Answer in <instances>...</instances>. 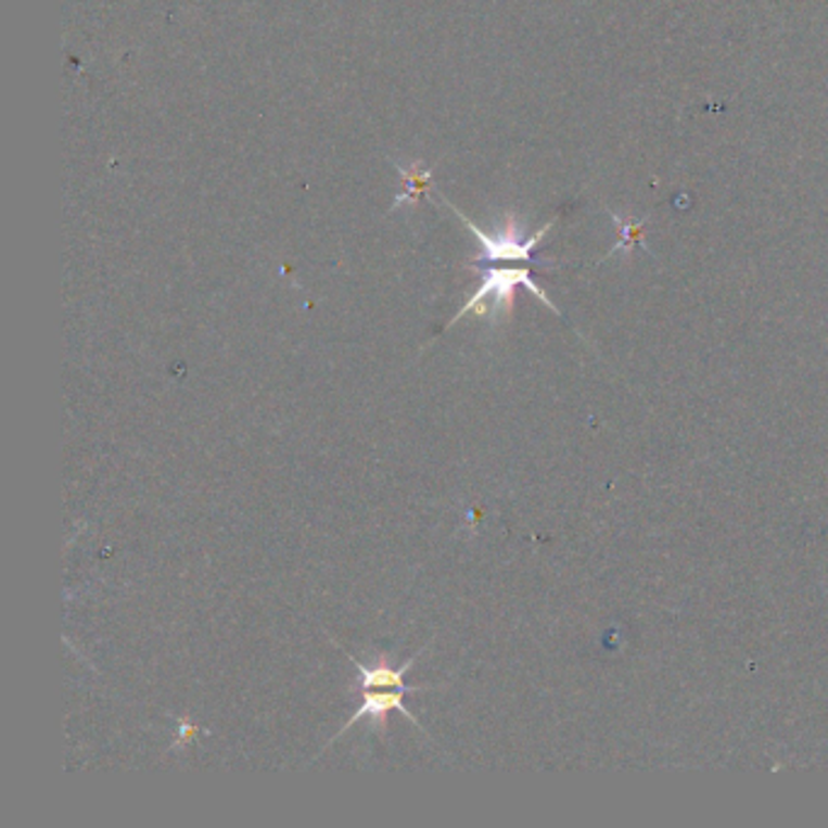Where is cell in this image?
Masks as SVG:
<instances>
[{
  "label": "cell",
  "mask_w": 828,
  "mask_h": 828,
  "mask_svg": "<svg viewBox=\"0 0 828 828\" xmlns=\"http://www.w3.org/2000/svg\"><path fill=\"white\" fill-rule=\"evenodd\" d=\"M396 168H398V173H402L406 190L394 200V209L402 207V204H416L425 192L428 182H431V168H428L425 163H421V161L411 163V166H402V163H396Z\"/></svg>",
  "instance_id": "obj_5"
},
{
  "label": "cell",
  "mask_w": 828,
  "mask_h": 828,
  "mask_svg": "<svg viewBox=\"0 0 828 828\" xmlns=\"http://www.w3.org/2000/svg\"><path fill=\"white\" fill-rule=\"evenodd\" d=\"M472 270L482 275V282H479L476 292L469 296L462 309L453 316V321L447 323V329L449 326H455L459 319H464L467 314H476V316H482V319H488L494 323L504 319V316H510V311H513L518 288H525L530 294H535L542 304L549 306L551 311L559 314L555 302H551L549 296L545 294V290H542L539 284L533 280L530 270H525V268H494V265H472Z\"/></svg>",
  "instance_id": "obj_1"
},
{
  "label": "cell",
  "mask_w": 828,
  "mask_h": 828,
  "mask_svg": "<svg viewBox=\"0 0 828 828\" xmlns=\"http://www.w3.org/2000/svg\"><path fill=\"white\" fill-rule=\"evenodd\" d=\"M404 695H406V690H398V688H396L394 692H377V688L362 690V698H365L362 708L357 710L351 719H347V724H345V727L339 731V736H343L347 729L353 727L355 722H360L362 717H370V722L374 724V727L384 734V731H386V717H390V712H392V710L402 712L404 717H408V722H413L416 727L421 729V724H418L413 714L406 710ZM421 731H423V729H421ZM339 736H335V739H339ZM335 739H331V741H335Z\"/></svg>",
  "instance_id": "obj_3"
},
{
  "label": "cell",
  "mask_w": 828,
  "mask_h": 828,
  "mask_svg": "<svg viewBox=\"0 0 828 828\" xmlns=\"http://www.w3.org/2000/svg\"><path fill=\"white\" fill-rule=\"evenodd\" d=\"M347 659H351V653H347ZM351 661L355 663L357 671H360V688L362 690H370V688H377V690H396L398 688V690H406V692L431 690V688H411V685H406V680H404L408 668L413 666L418 657L408 659L404 666L396 668V671L390 666V663H386V659H380V663H377V666H372V668L362 666V663L355 661V659H351Z\"/></svg>",
  "instance_id": "obj_4"
},
{
  "label": "cell",
  "mask_w": 828,
  "mask_h": 828,
  "mask_svg": "<svg viewBox=\"0 0 828 828\" xmlns=\"http://www.w3.org/2000/svg\"><path fill=\"white\" fill-rule=\"evenodd\" d=\"M610 219L615 227L620 229V241L612 245L610 253L606 255V258H612V253H620V251H627L632 253V245L634 243H641L644 245V239H641V229H644V221H625L620 217V214L610 212ZM647 249V245H644Z\"/></svg>",
  "instance_id": "obj_6"
},
{
  "label": "cell",
  "mask_w": 828,
  "mask_h": 828,
  "mask_svg": "<svg viewBox=\"0 0 828 828\" xmlns=\"http://www.w3.org/2000/svg\"><path fill=\"white\" fill-rule=\"evenodd\" d=\"M449 209L457 214V219L464 224V227L474 233V239L479 243V253L474 255L472 265H494V263H530L535 258V249L545 241L547 233L555 227L557 219L547 221L545 227H539L535 233H525L523 221H520L515 214H506V219L498 224L494 231H484L479 229L472 219H467L462 212L453 204L445 202Z\"/></svg>",
  "instance_id": "obj_2"
}]
</instances>
